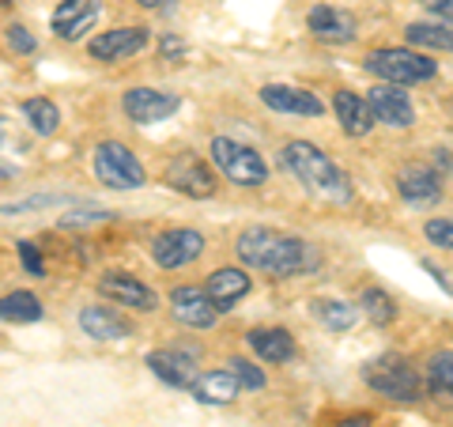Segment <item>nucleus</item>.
Masks as SVG:
<instances>
[{
  "mask_svg": "<svg viewBox=\"0 0 453 427\" xmlns=\"http://www.w3.org/2000/svg\"><path fill=\"white\" fill-rule=\"evenodd\" d=\"M234 250L242 265L261 268V273H273V276H306L321 265V253L310 242L273 231V227H246L238 235Z\"/></svg>",
  "mask_w": 453,
  "mask_h": 427,
  "instance_id": "obj_1",
  "label": "nucleus"
},
{
  "mask_svg": "<svg viewBox=\"0 0 453 427\" xmlns=\"http://www.w3.org/2000/svg\"><path fill=\"white\" fill-rule=\"evenodd\" d=\"M280 159L310 193H321V197H329V201H348V193H351L348 175L318 144H310V140H291V144H283Z\"/></svg>",
  "mask_w": 453,
  "mask_h": 427,
  "instance_id": "obj_2",
  "label": "nucleus"
},
{
  "mask_svg": "<svg viewBox=\"0 0 453 427\" xmlns=\"http://www.w3.org/2000/svg\"><path fill=\"white\" fill-rule=\"evenodd\" d=\"M366 68L381 83H396V88H412V83H427L438 76V65L431 57H423L416 50H374L366 57Z\"/></svg>",
  "mask_w": 453,
  "mask_h": 427,
  "instance_id": "obj_3",
  "label": "nucleus"
},
{
  "mask_svg": "<svg viewBox=\"0 0 453 427\" xmlns=\"http://www.w3.org/2000/svg\"><path fill=\"white\" fill-rule=\"evenodd\" d=\"M211 163H216L219 175H226V182H234V186L250 190V186H265L268 182V163L250 144H238L231 136L211 140Z\"/></svg>",
  "mask_w": 453,
  "mask_h": 427,
  "instance_id": "obj_4",
  "label": "nucleus"
},
{
  "mask_svg": "<svg viewBox=\"0 0 453 427\" xmlns=\"http://www.w3.org/2000/svg\"><path fill=\"white\" fill-rule=\"evenodd\" d=\"M366 386L386 393L389 401H419V375L408 367L401 355H381L363 367Z\"/></svg>",
  "mask_w": 453,
  "mask_h": 427,
  "instance_id": "obj_5",
  "label": "nucleus"
},
{
  "mask_svg": "<svg viewBox=\"0 0 453 427\" xmlns=\"http://www.w3.org/2000/svg\"><path fill=\"white\" fill-rule=\"evenodd\" d=\"M95 175H98V182H106L110 190L144 186V167H140V159L121 140H103V144L95 148Z\"/></svg>",
  "mask_w": 453,
  "mask_h": 427,
  "instance_id": "obj_6",
  "label": "nucleus"
},
{
  "mask_svg": "<svg viewBox=\"0 0 453 427\" xmlns=\"http://www.w3.org/2000/svg\"><path fill=\"white\" fill-rule=\"evenodd\" d=\"M163 178H166L170 190H178L181 197H193V201H208V197L216 193V175H211V167L196 159L193 151L178 155V159H170Z\"/></svg>",
  "mask_w": 453,
  "mask_h": 427,
  "instance_id": "obj_7",
  "label": "nucleus"
},
{
  "mask_svg": "<svg viewBox=\"0 0 453 427\" xmlns=\"http://www.w3.org/2000/svg\"><path fill=\"white\" fill-rule=\"evenodd\" d=\"M204 253V238L189 231V227H174V231H163L159 238L151 242V258L159 268H181L196 261Z\"/></svg>",
  "mask_w": 453,
  "mask_h": 427,
  "instance_id": "obj_8",
  "label": "nucleus"
},
{
  "mask_svg": "<svg viewBox=\"0 0 453 427\" xmlns=\"http://www.w3.org/2000/svg\"><path fill=\"white\" fill-rule=\"evenodd\" d=\"M366 106H371L374 121L393 125V129H408V125L416 121L412 98H408L404 88H396V83H378V88H371V95H366Z\"/></svg>",
  "mask_w": 453,
  "mask_h": 427,
  "instance_id": "obj_9",
  "label": "nucleus"
},
{
  "mask_svg": "<svg viewBox=\"0 0 453 427\" xmlns=\"http://www.w3.org/2000/svg\"><path fill=\"white\" fill-rule=\"evenodd\" d=\"M121 106L136 125H155V121H166L181 106V98L174 91H159V88H133L125 91Z\"/></svg>",
  "mask_w": 453,
  "mask_h": 427,
  "instance_id": "obj_10",
  "label": "nucleus"
},
{
  "mask_svg": "<svg viewBox=\"0 0 453 427\" xmlns=\"http://www.w3.org/2000/svg\"><path fill=\"white\" fill-rule=\"evenodd\" d=\"M98 291H103L110 303H121V307H129V310H140V314H151L155 307H159V295H155L148 283H140L136 276L129 273H106L103 280H98Z\"/></svg>",
  "mask_w": 453,
  "mask_h": 427,
  "instance_id": "obj_11",
  "label": "nucleus"
},
{
  "mask_svg": "<svg viewBox=\"0 0 453 427\" xmlns=\"http://www.w3.org/2000/svg\"><path fill=\"white\" fill-rule=\"evenodd\" d=\"M261 103L276 113H295V118H321L325 103L318 95H310L303 88H291V83H265L261 88Z\"/></svg>",
  "mask_w": 453,
  "mask_h": 427,
  "instance_id": "obj_12",
  "label": "nucleus"
},
{
  "mask_svg": "<svg viewBox=\"0 0 453 427\" xmlns=\"http://www.w3.org/2000/svg\"><path fill=\"white\" fill-rule=\"evenodd\" d=\"M151 42L148 27H118V31H106L91 42V57L95 61H125V57L140 53Z\"/></svg>",
  "mask_w": 453,
  "mask_h": 427,
  "instance_id": "obj_13",
  "label": "nucleus"
},
{
  "mask_svg": "<svg viewBox=\"0 0 453 427\" xmlns=\"http://www.w3.org/2000/svg\"><path fill=\"white\" fill-rule=\"evenodd\" d=\"M148 367L155 378H163L174 390H189V382L196 378V355L186 348H159L148 355Z\"/></svg>",
  "mask_w": 453,
  "mask_h": 427,
  "instance_id": "obj_14",
  "label": "nucleus"
},
{
  "mask_svg": "<svg viewBox=\"0 0 453 427\" xmlns=\"http://www.w3.org/2000/svg\"><path fill=\"white\" fill-rule=\"evenodd\" d=\"M396 190L408 205H434L438 197H442V178H438V170L423 167V163H408L401 167V175H396Z\"/></svg>",
  "mask_w": 453,
  "mask_h": 427,
  "instance_id": "obj_15",
  "label": "nucleus"
},
{
  "mask_svg": "<svg viewBox=\"0 0 453 427\" xmlns=\"http://www.w3.org/2000/svg\"><path fill=\"white\" fill-rule=\"evenodd\" d=\"M95 19H98V0H61L53 8V31L65 42L83 38L95 27Z\"/></svg>",
  "mask_w": 453,
  "mask_h": 427,
  "instance_id": "obj_16",
  "label": "nucleus"
},
{
  "mask_svg": "<svg viewBox=\"0 0 453 427\" xmlns=\"http://www.w3.org/2000/svg\"><path fill=\"white\" fill-rule=\"evenodd\" d=\"M170 310L189 330H208V325H216V314H219L201 288H174L170 291Z\"/></svg>",
  "mask_w": 453,
  "mask_h": 427,
  "instance_id": "obj_17",
  "label": "nucleus"
},
{
  "mask_svg": "<svg viewBox=\"0 0 453 427\" xmlns=\"http://www.w3.org/2000/svg\"><path fill=\"white\" fill-rule=\"evenodd\" d=\"M306 27H310V35L321 38V42H351L356 38V16L344 8H333V4L310 8Z\"/></svg>",
  "mask_w": 453,
  "mask_h": 427,
  "instance_id": "obj_18",
  "label": "nucleus"
},
{
  "mask_svg": "<svg viewBox=\"0 0 453 427\" xmlns=\"http://www.w3.org/2000/svg\"><path fill=\"white\" fill-rule=\"evenodd\" d=\"M201 291L208 295V303L216 310H231L238 299L250 295V276L242 273V268H216Z\"/></svg>",
  "mask_w": 453,
  "mask_h": 427,
  "instance_id": "obj_19",
  "label": "nucleus"
},
{
  "mask_svg": "<svg viewBox=\"0 0 453 427\" xmlns=\"http://www.w3.org/2000/svg\"><path fill=\"white\" fill-rule=\"evenodd\" d=\"M333 110L340 118V129H344L348 136H366L374 129V113H371V106H366V98L356 95V91H336Z\"/></svg>",
  "mask_w": 453,
  "mask_h": 427,
  "instance_id": "obj_20",
  "label": "nucleus"
},
{
  "mask_svg": "<svg viewBox=\"0 0 453 427\" xmlns=\"http://www.w3.org/2000/svg\"><path fill=\"white\" fill-rule=\"evenodd\" d=\"M189 393L201 405H231L238 397V378L226 371V367L223 371H204V375H196L189 382Z\"/></svg>",
  "mask_w": 453,
  "mask_h": 427,
  "instance_id": "obj_21",
  "label": "nucleus"
},
{
  "mask_svg": "<svg viewBox=\"0 0 453 427\" xmlns=\"http://www.w3.org/2000/svg\"><path fill=\"white\" fill-rule=\"evenodd\" d=\"M80 325H83V333L95 340H125L133 333L129 318H121L118 310H110V307H88L80 314Z\"/></svg>",
  "mask_w": 453,
  "mask_h": 427,
  "instance_id": "obj_22",
  "label": "nucleus"
},
{
  "mask_svg": "<svg viewBox=\"0 0 453 427\" xmlns=\"http://www.w3.org/2000/svg\"><path fill=\"white\" fill-rule=\"evenodd\" d=\"M246 345L257 352L265 363H288L295 355V337L288 330H253V333H246Z\"/></svg>",
  "mask_w": 453,
  "mask_h": 427,
  "instance_id": "obj_23",
  "label": "nucleus"
},
{
  "mask_svg": "<svg viewBox=\"0 0 453 427\" xmlns=\"http://www.w3.org/2000/svg\"><path fill=\"white\" fill-rule=\"evenodd\" d=\"M314 318L333 333H348L356 325L359 310L351 303H340V299H314Z\"/></svg>",
  "mask_w": 453,
  "mask_h": 427,
  "instance_id": "obj_24",
  "label": "nucleus"
},
{
  "mask_svg": "<svg viewBox=\"0 0 453 427\" xmlns=\"http://www.w3.org/2000/svg\"><path fill=\"white\" fill-rule=\"evenodd\" d=\"M38 318H42V303H38V295H31V291L0 295V322L27 325V322H38Z\"/></svg>",
  "mask_w": 453,
  "mask_h": 427,
  "instance_id": "obj_25",
  "label": "nucleus"
},
{
  "mask_svg": "<svg viewBox=\"0 0 453 427\" xmlns=\"http://www.w3.org/2000/svg\"><path fill=\"white\" fill-rule=\"evenodd\" d=\"M404 38L408 46H423V50H449L453 46V35H449V23H408L404 27Z\"/></svg>",
  "mask_w": 453,
  "mask_h": 427,
  "instance_id": "obj_26",
  "label": "nucleus"
},
{
  "mask_svg": "<svg viewBox=\"0 0 453 427\" xmlns=\"http://www.w3.org/2000/svg\"><path fill=\"white\" fill-rule=\"evenodd\" d=\"M23 118L31 121V129L38 136H53L57 125H61V110L50 98H31V103H23Z\"/></svg>",
  "mask_w": 453,
  "mask_h": 427,
  "instance_id": "obj_27",
  "label": "nucleus"
},
{
  "mask_svg": "<svg viewBox=\"0 0 453 427\" xmlns=\"http://www.w3.org/2000/svg\"><path fill=\"white\" fill-rule=\"evenodd\" d=\"M359 307H363V314L371 318L374 325H389L396 318V307H393V299L386 291H378V288H366L363 299H359Z\"/></svg>",
  "mask_w": 453,
  "mask_h": 427,
  "instance_id": "obj_28",
  "label": "nucleus"
},
{
  "mask_svg": "<svg viewBox=\"0 0 453 427\" xmlns=\"http://www.w3.org/2000/svg\"><path fill=\"white\" fill-rule=\"evenodd\" d=\"M427 390H431L434 397H449V393H453V360H449V352H438L434 360H431Z\"/></svg>",
  "mask_w": 453,
  "mask_h": 427,
  "instance_id": "obj_29",
  "label": "nucleus"
},
{
  "mask_svg": "<svg viewBox=\"0 0 453 427\" xmlns=\"http://www.w3.org/2000/svg\"><path fill=\"white\" fill-rule=\"evenodd\" d=\"M226 371L238 378V390H265V371L257 363L242 360V355H234V360H226Z\"/></svg>",
  "mask_w": 453,
  "mask_h": 427,
  "instance_id": "obj_30",
  "label": "nucleus"
},
{
  "mask_svg": "<svg viewBox=\"0 0 453 427\" xmlns=\"http://www.w3.org/2000/svg\"><path fill=\"white\" fill-rule=\"evenodd\" d=\"M16 250H19V261H23V268L31 276H46V261H42V253H38V246L35 242H16Z\"/></svg>",
  "mask_w": 453,
  "mask_h": 427,
  "instance_id": "obj_31",
  "label": "nucleus"
},
{
  "mask_svg": "<svg viewBox=\"0 0 453 427\" xmlns=\"http://www.w3.org/2000/svg\"><path fill=\"white\" fill-rule=\"evenodd\" d=\"M4 38H8V46L16 50V53H35L38 50V42H35V35L27 31L23 23H12L8 31H4Z\"/></svg>",
  "mask_w": 453,
  "mask_h": 427,
  "instance_id": "obj_32",
  "label": "nucleus"
},
{
  "mask_svg": "<svg viewBox=\"0 0 453 427\" xmlns=\"http://www.w3.org/2000/svg\"><path fill=\"white\" fill-rule=\"evenodd\" d=\"M427 238L434 242V246H442L449 250L453 246V223L442 216V220H427Z\"/></svg>",
  "mask_w": 453,
  "mask_h": 427,
  "instance_id": "obj_33",
  "label": "nucleus"
},
{
  "mask_svg": "<svg viewBox=\"0 0 453 427\" xmlns=\"http://www.w3.org/2000/svg\"><path fill=\"white\" fill-rule=\"evenodd\" d=\"M95 220H110V212H68L61 216V227H83V223H95Z\"/></svg>",
  "mask_w": 453,
  "mask_h": 427,
  "instance_id": "obj_34",
  "label": "nucleus"
},
{
  "mask_svg": "<svg viewBox=\"0 0 453 427\" xmlns=\"http://www.w3.org/2000/svg\"><path fill=\"white\" fill-rule=\"evenodd\" d=\"M423 8L431 12V16H442V23H449V0H423Z\"/></svg>",
  "mask_w": 453,
  "mask_h": 427,
  "instance_id": "obj_35",
  "label": "nucleus"
},
{
  "mask_svg": "<svg viewBox=\"0 0 453 427\" xmlns=\"http://www.w3.org/2000/svg\"><path fill=\"white\" fill-rule=\"evenodd\" d=\"M181 53V42H174V38H163V57H178Z\"/></svg>",
  "mask_w": 453,
  "mask_h": 427,
  "instance_id": "obj_36",
  "label": "nucleus"
},
{
  "mask_svg": "<svg viewBox=\"0 0 453 427\" xmlns=\"http://www.w3.org/2000/svg\"><path fill=\"white\" fill-rule=\"evenodd\" d=\"M340 427H371V416H348Z\"/></svg>",
  "mask_w": 453,
  "mask_h": 427,
  "instance_id": "obj_37",
  "label": "nucleus"
},
{
  "mask_svg": "<svg viewBox=\"0 0 453 427\" xmlns=\"http://www.w3.org/2000/svg\"><path fill=\"white\" fill-rule=\"evenodd\" d=\"M140 4H144V8H159L163 0H140Z\"/></svg>",
  "mask_w": 453,
  "mask_h": 427,
  "instance_id": "obj_38",
  "label": "nucleus"
},
{
  "mask_svg": "<svg viewBox=\"0 0 453 427\" xmlns=\"http://www.w3.org/2000/svg\"><path fill=\"white\" fill-rule=\"evenodd\" d=\"M0 140H4V129H0Z\"/></svg>",
  "mask_w": 453,
  "mask_h": 427,
  "instance_id": "obj_39",
  "label": "nucleus"
}]
</instances>
